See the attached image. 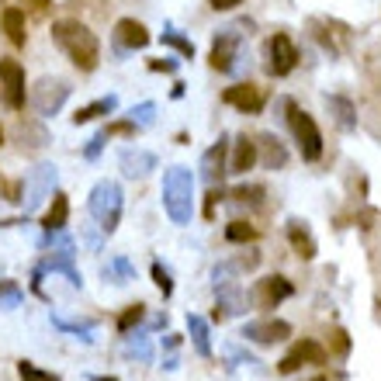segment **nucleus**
Masks as SVG:
<instances>
[{
  "label": "nucleus",
  "mask_w": 381,
  "mask_h": 381,
  "mask_svg": "<svg viewBox=\"0 0 381 381\" xmlns=\"http://www.w3.org/2000/svg\"><path fill=\"white\" fill-rule=\"evenodd\" d=\"M52 42L70 56V63L77 70H84V73L97 70V63H100V42H97V35L87 24H80L73 17H63V21L52 24Z\"/></svg>",
  "instance_id": "1"
},
{
  "label": "nucleus",
  "mask_w": 381,
  "mask_h": 381,
  "mask_svg": "<svg viewBox=\"0 0 381 381\" xmlns=\"http://www.w3.org/2000/svg\"><path fill=\"white\" fill-rule=\"evenodd\" d=\"M163 208L174 225H188L194 211V174L188 167H170L163 174Z\"/></svg>",
  "instance_id": "2"
},
{
  "label": "nucleus",
  "mask_w": 381,
  "mask_h": 381,
  "mask_svg": "<svg viewBox=\"0 0 381 381\" xmlns=\"http://www.w3.org/2000/svg\"><path fill=\"white\" fill-rule=\"evenodd\" d=\"M285 111H287V125H291V135L301 149V160L305 163H315L322 156V132L315 125V118L308 111H301L294 100H285Z\"/></svg>",
  "instance_id": "3"
},
{
  "label": "nucleus",
  "mask_w": 381,
  "mask_h": 381,
  "mask_svg": "<svg viewBox=\"0 0 381 381\" xmlns=\"http://www.w3.org/2000/svg\"><path fill=\"white\" fill-rule=\"evenodd\" d=\"M91 215L97 218L100 232H114L118 222H121V188L118 181H97L94 190H91V201H87Z\"/></svg>",
  "instance_id": "4"
},
{
  "label": "nucleus",
  "mask_w": 381,
  "mask_h": 381,
  "mask_svg": "<svg viewBox=\"0 0 381 381\" xmlns=\"http://www.w3.org/2000/svg\"><path fill=\"white\" fill-rule=\"evenodd\" d=\"M56 181H59V170H56L52 163H38V167L24 177V197H21V201H24V211L42 208V201L52 197Z\"/></svg>",
  "instance_id": "5"
},
{
  "label": "nucleus",
  "mask_w": 381,
  "mask_h": 381,
  "mask_svg": "<svg viewBox=\"0 0 381 381\" xmlns=\"http://www.w3.org/2000/svg\"><path fill=\"white\" fill-rule=\"evenodd\" d=\"M298 66V45L291 42L287 31H278L267 38V73L271 77H287Z\"/></svg>",
  "instance_id": "6"
},
{
  "label": "nucleus",
  "mask_w": 381,
  "mask_h": 381,
  "mask_svg": "<svg viewBox=\"0 0 381 381\" xmlns=\"http://www.w3.org/2000/svg\"><path fill=\"white\" fill-rule=\"evenodd\" d=\"M66 97H70V84L66 80H59V77H42L35 87H31V104H35V111L38 114H56L63 104H66Z\"/></svg>",
  "instance_id": "7"
},
{
  "label": "nucleus",
  "mask_w": 381,
  "mask_h": 381,
  "mask_svg": "<svg viewBox=\"0 0 381 381\" xmlns=\"http://www.w3.org/2000/svg\"><path fill=\"white\" fill-rule=\"evenodd\" d=\"M0 87H3V104L10 111L24 107V66L17 59H0Z\"/></svg>",
  "instance_id": "8"
},
{
  "label": "nucleus",
  "mask_w": 381,
  "mask_h": 381,
  "mask_svg": "<svg viewBox=\"0 0 381 381\" xmlns=\"http://www.w3.org/2000/svg\"><path fill=\"white\" fill-rule=\"evenodd\" d=\"M73 243L66 239V243H59L56 246V253H49L35 271H42V274H66V281L73 287H84V278H80V271H77V264H73Z\"/></svg>",
  "instance_id": "9"
},
{
  "label": "nucleus",
  "mask_w": 381,
  "mask_h": 381,
  "mask_svg": "<svg viewBox=\"0 0 381 381\" xmlns=\"http://www.w3.org/2000/svg\"><path fill=\"white\" fill-rule=\"evenodd\" d=\"M239 336H243V340H250V343H260V347H274V343H281V340L291 336V326H287L285 319L246 322V326L239 329Z\"/></svg>",
  "instance_id": "10"
},
{
  "label": "nucleus",
  "mask_w": 381,
  "mask_h": 381,
  "mask_svg": "<svg viewBox=\"0 0 381 381\" xmlns=\"http://www.w3.org/2000/svg\"><path fill=\"white\" fill-rule=\"evenodd\" d=\"M305 364H326V350H322V343H315V340H301V343H294L285 357H281L278 371H281V375H294V371L305 368Z\"/></svg>",
  "instance_id": "11"
},
{
  "label": "nucleus",
  "mask_w": 381,
  "mask_h": 381,
  "mask_svg": "<svg viewBox=\"0 0 381 381\" xmlns=\"http://www.w3.org/2000/svg\"><path fill=\"white\" fill-rule=\"evenodd\" d=\"M236 56H239V35H236L232 28L218 31V35H215V42H211V56H208L211 70L229 73V70L236 66Z\"/></svg>",
  "instance_id": "12"
},
{
  "label": "nucleus",
  "mask_w": 381,
  "mask_h": 381,
  "mask_svg": "<svg viewBox=\"0 0 381 381\" xmlns=\"http://www.w3.org/2000/svg\"><path fill=\"white\" fill-rule=\"evenodd\" d=\"M294 294V285L281 278V274H274V278H264V281H257L253 287V301H257V308H278L285 298Z\"/></svg>",
  "instance_id": "13"
},
{
  "label": "nucleus",
  "mask_w": 381,
  "mask_h": 381,
  "mask_svg": "<svg viewBox=\"0 0 381 381\" xmlns=\"http://www.w3.org/2000/svg\"><path fill=\"white\" fill-rule=\"evenodd\" d=\"M225 104H232L239 114H260L264 111V91L257 84H236L222 94Z\"/></svg>",
  "instance_id": "14"
},
{
  "label": "nucleus",
  "mask_w": 381,
  "mask_h": 381,
  "mask_svg": "<svg viewBox=\"0 0 381 381\" xmlns=\"http://www.w3.org/2000/svg\"><path fill=\"white\" fill-rule=\"evenodd\" d=\"M114 45H118L121 52L146 49V45H149V31H146V24L135 21V17H121V21L114 24Z\"/></svg>",
  "instance_id": "15"
},
{
  "label": "nucleus",
  "mask_w": 381,
  "mask_h": 381,
  "mask_svg": "<svg viewBox=\"0 0 381 381\" xmlns=\"http://www.w3.org/2000/svg\"><path fill=\"white\" fill-rule=\"evenodd\" d=\"M225 153H229V139H218L211 149H204V156H201V177H204V184H215V181H222L229 170H225Z\"/></svg>",
  "instance_id": "16"
},
{
  "label": "nucleus",
  "mask_w": 381,
  "mask_h": 381,
  "mask_svg": "<svg viewBox=\"0 0 381 381\" xmlns=\"http://www.w3.org/2000/svg\"><path fill=\"white\" fill-rule=\"evenodd\" d=\"M239 312H246V294H243V287L236 285H222L218 287V301H215V319H229V315H239Z\"/></svg>",
  "instance_id": "17"
},
{
  "label": "nucleus",
  "mask_w": 381,
  "mask_h": 381,
  "mask_svg": "<svg viewBox=\"0 0 381 381\" xmlns=\"http://www.w3.org/2000/svg\"><path fill=\"white\" fill-rule=\"evenodd\" d=\"M118 163H121V170H125V177H146L149 170H156V156L153 153H146V149H121V156H118Z\"/></svg>",
  "instance_id": "18"
},
{
  "label": "nucleus",
  "mask_w": 381,
  "mask_h": 381,
  "mask_svg": "<svg viewBox=\"0 0 381 381\" xmlns=\"http://www.w3.org/2000/svg\"><path fill=\"white\" fill-rule=\"evenodd\" d=\"M326 111L333 114V121H336V128H340V132H354V128H357V111H354L350 97L329 94V97H326Z\"/></svg>",
  "instance_id": "19"
},
{
  "label": "nucleus",
  "mask_w": 381,
  "mask_h": 381,
  "mask_svg": "<svg viewBox=\"0 0 381 381\" xmlns=\"http://www.w3.org/2000/svg\"><path fill=\"white\" fill-rule=\"evenodd\" d=\"M257 153H260V160H264V167L267 170H285L287 163V149L281 146V139L278 135H260V142H257Z\"/></svg>",
  "instance_id": "20"
},
{
  "label": "nucleus",
  "mask_w": 381,
  "mask_h": 381,
  "mask_svg": "<svg viewBox=\"0 0 381 381\" xmlns=\"http://www.w3.org/2000/svg\"><path fill=\"white\" fill-rule=\"evenodd\" d=\"M257 160H260L257 142H253V139H246V135H239V139H236V149H232L229 174H246V170H253V163H257Z\"/></svg>",
  "instance_id": "21"
},
{
  "label": "nucleus",
  "mask_w": 381,
  "mask_h": 381,
  "mask_svg": "<svg viewBox=\"0 0 381 381\" xmlns=\"http://www.w3.org/2000/svg\"><path fill=\"white\" fill-rule=\"evenodd\" d=\"M287 239H291V250H294L301 260H312V257H315V239H312V232H308L305 222L291 218V222H287Z\"/></svg>",
  "instance_id": "22"
},
{
  "label": "nucleus",
  "mask_w": 381,
  "mask_h": 381,
  "mask_svg": "<svg viewBox=\"0 0 381 381\" xmlns=\"http://www.w3.org/2000/svg\"><path fill=\"white\" fill-rule=\"evenodd\" d=\"M66 218H70V197L66 194H52V208L45 211L42 229L45 232H59V229H66Z\"/></svg>",
  "instance_id": "23"
},
{
  "label": "nucleus",
  "mask_w": 381,
  "mask_h": 381,
  "mask_svg": "<svg viewBox=\"0 0 381 381\" xmlns=\"http://www.w3.org/2000/svg\"><path fill=\"white\" fill-rule=\"evenodd\" d=\"M0 21H3L7 38H10L14 45H24V38H28V31H24V10H21V7H7Z\"/></svg>",
  "instance_id": "24"
},
{
  "label": "nucleus",
  "mask_w": 381,
  "mask_h": 381,
  "mask_svg": "<svg viewBox=\"0 0 381 381\" xmlns=\"http://www.w3.org/2000/svg\"><path fill=\"white\" fill-rule=\"evenodd\" d=\"M188 333H190V343L201 357H211V336H208V322L201 315H188Z\"/></svg>",
  "instance_id": "25"
},
{
  "label": "nucleus",
  "mask_w": 381,
  "mask_h": 381,
  "mask_svg": "<svg viewBox=\"0 0 381 381\" xmlns=\"http://www.w3.org/2000/svg\"><path fill=\"white\" fill-rule=\"evenodd\" d=\"M114 107H118V97H114V94L100 97V100L87 104V107H80V111L73 114V125H87V121H94V118H100V114H111Z\"/></svg>",
  "instance_id": "26"
},
{
  "label": "nucleus",
  "mask_w": 381,
  "mask_h": 381,
  "mask_svg": "<svg viewBox=\"0 0 381 381\" xmlns=\"http://www.w3.org/2000/svg\"><path fill=\"white\" fill-rule=\"evenodd\" d=\"M104 278H107V281L118 278L114 285H128V281H135V267H132L125 257H118V260H111V267H104Z\"/></svg>",
  "instance_id": "27"
},
{
  "label": "nucleus",
  "mask_w": 381,
  "mask_h": 381,
  "mask_svg": "<svg viewBox=\"0 0 381 381\" xmlns=\"http://www.w3.org/2000/svg\"><path fill=\"white\" fill-rule=\"evenodd\" d=\"M52 326H56V329H63V333H73V336H77V340H84V343H94V329H91V326L70 322V319H63V315H56V312H52Z\"/></svg>",
  "instance_id": "28"
},
{
  "label": "nucleus",
  "mask_w": 381,
  "mask_h": 381,
  "mask_svg": "<svg viewBox=\"0 0 381 381\" xmlns=\"http://www.w3.org/2000/svg\"><path fill=\"white\" fill-rule=\"evenodd\" d=\"M225 239H229V243H253V239H257V229H253L250 222H239V218H236V222L225 225Z\"/></svg>",
  "instance_id": "29"
},
{
  "label": "nucleus",
  "mask_w": 381,
  "mask_h": 381,
  "mask_svg": "<svg viewBox=\"0 0 381 381\" xmlns=\"http://www.w3.org/2000/svg\"><path fill=\"white\" fill-rule=\"evenodd\" d=\"M125 354H128V357H139V361H153V347H149L146 333L128 336V340H125Z\"/></svg>",
  "instance_id": "30"
},
{
  "label": "nucleus",
  "mask_w": 381,
  "mask_h": 381,
  "mask_svg": "<svg viewBox=\"0 0 381 381\" xmlns=\"http://www.w3.org/2000/svg\"><path fill=\"white\" fill-rule=\"evenodd\" d=\"M24 301V291L14 285V281H0V308L3 312H10V308H17Z\"/></svg>",
  "instance_id": "31"
},
{
  "label": "nucleus",
  "mask_w": 381,
  "mask_h": 381,
  "mask_svg": "<svg viewBox=\"0 0 381 381\" xmlns=\"http://www.w3.org/2000/svg\"><path fill=\"white\" fill-rule=\"evenodd\" d=\"M142 315H146V308H142V305H128V308L118 315V333H125V336H128V333L142 322Z\"/></svg>",
  "instance_id": "32"
},
{
  "label": "nucleus",
  "mask_w": 381,
  "mask_h": 381,
  "mask_svg": "<svg viewBox=\"0 0 381 381\" xmlns=\"http://www.w3.org/2000/svg\"><path fill=\"white\" fill-rule=\"evenodd\" d=\"M17 375H21V381H59V375L42 371V368L31 364V361H17Z\"/></svg>",
  "instance_id": "33"
},
{
  "label": "nucleus",
  "mask_w": 381,
  "mask_h": 381,
  "mask_svg": "<svg viewBox=\"0 0 381 381\" xmlns=\"http://www.w3.org/2000/svg\"><path fill=\"white\" fill-rule=\"evenodd\" d=\"M153 281H156V287L163 291V298L174 294V278H170V271H167L160 260H153Z\"/></svg>",
  "instance_id": "34"
},
{
  "label": "nucleus",
  "mask_w": 381,
  "mask_h": 381,
  "mask_svg": "<svg viewBox=\"0 0 381 381\" xmlns=\"http://www.w3.org/2000/svg\"><path fill=\"white\" fill-rule=\"evenodd\" d=\"M163 45H174V49H177L181 56H188V59H194V45H190L188 38H184V35H177V31H167V35H163Z\"/></svg>",
  "instance_id": "35"
},
{
  "label": "nucleus",
  "mask_w": 381,
  "mask_h": 381,
  "mask_svg": "<svg viewBox=\"0 0 381 381\" xmlns=\"http://www.w3.org/2000/svg\"><path fill=\"white\" fill-rule=\"evenodd\" d=\"M232 197L243 201V204H264V201H260V197H264V188H246V184H243V188L232 190Z\"/></svg>",
  "instance_id": "36"
},
{
  "label": "nucleus",
  "mask_w": 381,
  "mask_h": 381,
  "mask_svg": "<svg viewBox=\"0 0 381 381\" xmlns=\"http://www.w3.org/2000/svg\"><path fill=\"white\" fill-rule=\"evenodd\" d=\"M153 111H156V104L146 100V104L132 107V121H135V125H149V121H153Z\"/></svg>",
  "instance_id": "37"
},
{
  "label": "nucleus",
  "mask_w": 381,
  "mask_h": 381,
  "mask_svg": "<svg viewBox=\"0 0 381 381\" xmlns=\"http://www.w3.org/2000/svg\"><path fill=\"white\" fill-rule=\"evenodd\" d=\"M104 139H107V132H97L94 139L87 142V149H84V156H87V160H97V153H100V146H104Z\"/></svg>",
  "instance_id": "38"
},
{
  "label": "nucleus",
  "mask_w": 381,
  "mask_h": 381,
  "mask_svg": "<svg viewBox=\"0 0 381 381\" xmlns=\"http://www.w3.org/2000/svg\"><path fill=\"white\" fill-rule=\"evenodd\" d=\"M135 132V121H114L107 125V135H132Z\"/></svg>",
  "instance_id": "39"
},
{
  "label": "nucleus",
  "mask_w": 381,
  "mask_h": 381,
  "mask_svg": "<svg viewBox=\"0 0 381 381\" xmlns=\"http://www.w3.org/2000/svg\"><path fill=\"white\" fill-rule=\"evenodd\" d=\"M149 70H156V73H174V70H177V63H174V59H153V63H149Z\"/></svg>",
  "instance_id": "40"
},
{
  "label": "nucleus",
  "mask_w": 381,
  "mask_h": 381,
  "mask_svg": "<svg viewBox=\"0 0 381 381\" xmlns=\"http://www.w3.org/2000/svg\"><path fill=\"white\" fill-rule=\"evenodd\" d=\"M333 336H336V350H340V354H347V350H350V340H347V333H343V329H336Z\"/></svg>",
  "instance_id": "41"
},
{
  "label": "nucleus",
  "mask_w": 381,
  "mask_h": 381,
  "mask_svg": "<svg viewBox=\"0 0 381 381\" xmlns=\"http://www.w3.org/2000/svg\"><path fill=\"white\" fill-rule=\"evenodd\" d=\"M243 0H211V7L215 10H232V7H239Z\"/></svg>",
  "instance_id": "42"
},
{
  "label": "nucleus",
  "mask_w": 381,
  "mask_h": 381,
  "mask_svg": "<svg viewBox=\"0 0 381 381\" xmlns=\"http://www.w3.org/2000/svg\"><path fill=\"white\" fill-rule=\"evenodd\" d=\"M24 3H31V7H38V10H45V7H49V0H24Z\"/></svg>",
  "instance_id": "43"
},
{
  "label": "nucleus",
  "mask_w": 381,
  "mask_h": 381,
  "mask_svg": "<svg viewBox=\"0 0 381 381\" xmlns=\"http://www.w3.org/2000/svg\"><path fill=\"white\" fill-rule=\"evenodd\" d=\"M375 319H378V322H381V298H378V301H375Z\"/></svg>",
  "instance_id": "44"
},
{
  "label": "nucleus",
  "mask_w": 381,
  "mask_h": 381,
  "mask_svg": "<svg viewBox=\"0 0 381 381\" xmlns=\"http://www.w3.org/2000/svg\"><path fill=\"white\" fill-rule=\"evenodd\" d=\"M91 381H118V378H91Z\"/></svg>",
  "instance_id": "45"
},
{
  "label": "nucleus",
  "mask_w": 381,
  "mask_h": 381,
  "mask_svg": "<svg viewBox=\"0 0 381 381\" xmlns=\"http://www.w3.org/2000/svg\"><path fill=\"white\" fill-rule=\"evenodd\" d=\"M0 146H3V128H0Z\"/></svg>",
  "instance_id": "46"
},
{
  "label": "nucleus",
  "mask_w": 381,
  "mask_h": 381,
  "mask_svg": "<svg viewBox=\"0 0 381 381\" xmlns=\"http://www.w3.org/2000/svg\"><path fill=\"white\" fill-rule=\"evenodd\" d=\"M315 381H326V378H315Z\"/></svg>",
  "instance_id": "47"
}]
</instances>
